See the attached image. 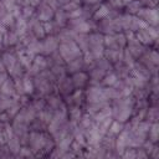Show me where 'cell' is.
Segmentation results:
<instances>
[{
  "instance_id": "cell-10",
  "label": "cell",
  "mask_w": 159,
  "mask_h": 159,
  "mask_svg": "<svg viewBox=\"0 0 159 159\" xmlns=\"http://www.w3.org/2000/svg\"><path fill=\"white\" fill-rule=\"evenodd\" d=\"M124 129V124L123 123H120V122H118V120H112V123H111V125H109V128H108V130H107V134L108 135H117V134H119L122 130Z\"/></svg>"
},
{
  "instance_id": "cell-7",
  "label": "cell",
  "mask_w": 159,
  "mask_h": 159,
  "mask_svg": "<svg viewBox=\"0 0 159 159\" xmlns=\"http://www.w3.org/2000/svg\"><path fill=\"white\" fill-rule=\"evenodd\" d=\"M111 10H112V7H111L106 1H103V2L97 7V10L94 11V14H93V16H92V20L96 21V22H98V21H101V20H103V19H107L108 15H109V12H111Z\"/></svg>"
},
{
  "instance_id": "cell-5",
  "label": "cell",
  "mask_w": 159,
  "mask_h": 159,
  "mask_svg": "<svg viewBox=\"0 0 159 159\" xmlns=\"http://www.w3.org/2000/svg\"><path fill=\"white\" fill-rule=\"evenodd\" d=\"M70 77H71V81H72L75 89H84V87H87L89 83V77H88V73L86 71L76 72V73L71 75Z\"/></svg>"
},
{
  "instance_id": "cell-13",
  "label": "cell",
  "mask_w": 159,
  "mask_h": 159,
  "mask_svg": "<svg viewBox=\"0 0 159 159\" xmlns=\"http://www.w3.org/2000/svg\"><path fill=\"white\" fill-rule=\"evenodd\" d=\"M158 123L155 122V123H150V128H149V132H148V134H149V138H150V140L153 142V143H155L157 140H158Z\"/></svg>"
},
{
  "instance_id": "cell-19",
  "label": "cell",
  "mask_w": 159,
  "mask_h": 159,
  "mask_svg": "<svg viewBox=\"0 0 159 159\" xmlns=\"http://www.w3.org/2000/svg\"><path fill=\"white\" fill-rule=\"evenodd\" d=\"M75 1H77V2H80V4H82V1H83V0H75Z\"/></svg>"
},
{
  "instance_id": "cell-4",
  "label": "cell",
  "mask_w": 159,
  "mask_h": 159,
  "mask_svg": "<svg viewBox=\"0 0 159 159\" xmlns=\"http://www.w3.org/2000/svg\"><path fill=\"white\" fill-rule=\"evenodd\" d=\"M53 15H55V10L51 9V7H50L46 2H43V1L36 7L35 16H36L37 20L41 21V22H47V21L53 20Z\"/></svg>"
},
{
  "instance_id": "cell-12",
  "label": "cell",
  "mask_w": 159,
  "mask_h": 159,
  "mask_svg": "<svg viewBox=\"0 0 159 159\" xmlns=\"http://www.w3.org/2000/svg\"><path fill=\"white\" fill-rule=\"evenodd\" d=\"M36 12V9L30 6V5H26V6H21V16L26 20H29L30 17H32Z\"/></svg>"
},
{
  "instance_id": "cell-14",
  "label": "cell",
  "mask_w": 159,
  "mask_h": 159,
  "mask_svg": "<svg viewBox=\"0 0 159 159\" xmlns=\"http://www.w3.org/2000/svg\"><path fill=\"white\" fill-rule=\"evenodd\" d=\"M103 1H106V0H83L82 4H87V5H99V4H102Z\"/></svg>"
},
{
  "instance_id": "cell-3",
  "label": "cell",
  "mask_w": 159,
  "mask_h": 159,
  "mask_svg": "<svg viewBox=\"0 0 159 159\" xmlns=\"http://www.w3.org/2000/svg\"><path fill=\"white\" fill-rule=\"evenodd\" d=\"M58 40L56 35H46L42 40H41V45H42V53L43 56H50L51 53L56 52L58 48Z\"/></svg>"
},
{
  "instance_id": "cell-17",
  "label": "cell",
  "mask_w": 159,
  "mask_h": 159,
  "mask_svg": "<svg viewBox=\"0 0 159 159\" xmlns=\"http://www.w3.org/2000/svg\"><path fill=\"white\" fill-rule=\"evenodd\" d=\"M120 1H122V4H123V5L125 6V5H127V4H129V2L132 1V0H120Z\"/></svg>"
},
{
  "instance_id": "cell-11",
  "label": "cell",
  "mask_w": 159,
  "mask_h": 159,
  "mask_svg": "<svg viewBox=\"0 0 159 159\" xmlns=\"http://www.w3.org/2000/svg\"><path fill=\"white\" fill-rule=\"evenodd\" d=\"M7 30H10V29H12L14 27V25H15V17L10 14V12H5L4 15H2V17H1V21H0Z\"/></svg>"
},
{
  "instance_id": "cell-1",
  "label": "cell",
  "mask_w": 159,
  "mask_h": 159,
  "mask_svg": "<svg viewBox=\"0 0 159 159\" xmlns=\"http://www.w3.org/2000/svg\"><path fill=\"white\" fill-rule=\"evenodd\" d=\"M57 52H58L60 57L62 58V61L65 62V65L67 62H70V61H72V60L82 56V51L80 50V47L76 45L75 41L58 43Z\"/></svg>"
},
{
  "instance_id": "cell-2",
  "label": "cell",
  "mask_w": 159,
  "mask_h": 159,
  "mask_svg": "<svg viewBox=\"0 0 159 159\" xmlns=\"http://www.w3.org/2000/svg\"><path fill=\"white\" fill-rule=\"evenodd\" d=\"M135 16L142 19L149 26L158 27V10H157V7H140Z\"/></svg>"
},
{
  "instance_id": "cell-15",
  "label": "cell",
  "mask_w": 159,
  "mask_h": 159,
  "mask_svg": "<svg viewBox=\"0 0 159 159\" xmlns=\"http://www.w3.org/2000/svg\"><path fill=\"white\" fill-rule=\"evenodd\" d=\"M41 2H42V0H30V1H29V5L36 9V7H37V6H39Z\"/></svg>"
},
{
  "instance_id": "cell-16",
  "label": "cell",
  "mask_w": 159,
  "mask_h": 159,
  "mask_svg": "<svg viewBox=\"0 0 159 159\" xmlns=\"http://www.w3.org/2000/svg\"><path fill=\"white\" fill-rule=\"evenodd\" d=\"M6 70H5V67H4V65H2V62H1V60H0V72H5Z\"/></svg>"
},
{
  "instance_id": "cell-9",
  "label": "cell",
  "mask_w": 159,
  "mask_h": 159,
  "mask_svg": "<svg viewBox=\"0 0 159 159\" xmlns=\"http://www.w3.org/2000/svg\"><path fill=\"white\" fill-rule=\"evenodd\" d=\"M0 60H1V62H2V65H4V67H5L6 71H9V70L17 62L16 55H15L14 52H10V51H4V52H1Z\"/></svg>"
},
{
  "instance_id": "cell-8",
  "label": "cell",
  "mask_w": 159,
  "mask_h": 159,
  "mask_svg": "<svg viewBox=\"0 0 159 159\" xmlns=\"http://www.w3.org/2000/svg\"><path fill=\"white\" fill-rule=\"evenodd\" d=\"M0 94L9 96V97H16V91H15V82L12 78L7 77L1 84H0Z\"/></svg>"
},
{
  "instance_id": "cell-6",
  "label": "cell",
  "mask_w": 159,
  "mask_h": 159,
  "mask_svg": "<svg viewBox=\"0 0 159 159\" xmlns=\"http://www.w3.org/2000/svg\"><path fill=\"white\" fill-rule=\"evenodd\" d=\"M65 67H66V72H67L68 76H71V75H73L76 72H80V71H84V68H86L82 56L77 57V58H75V60H72L70 62H67L65 65Z\"/></svg>"
},
{
  "instance_id": "cell-18",
  "label": "cell",
  "mask_w": 159,
  "mask_h": 159,
  "mask_svg": "<svg viewBox=\"0 0 159 159\" xmlns=\"http://www.w3.org/2000/svg\"><path fill=\"white\" fill-rule=\"evenodd\" d=\"M108 159H119L118 157H116V155H109L108 157Z\"/></svg>"
}]
</instances>
